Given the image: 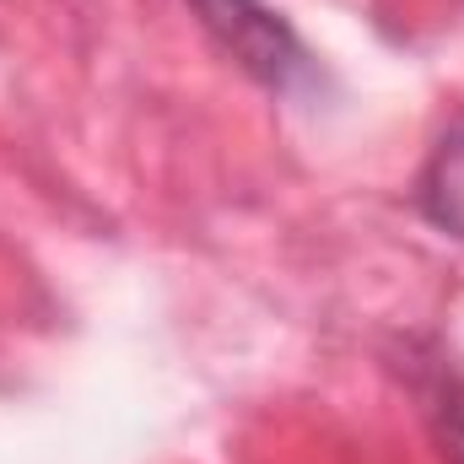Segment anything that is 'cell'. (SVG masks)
<instances>
[{
	"label": "cell",
	"instance_id": "obj_2",
	"mask_svg": "<svg viewBox=\"0 0 464 464\" xmlns=\"http://www.w3.org/2000/svg\"><path fill=\"white\" fill-rule=\"evenodd\" d=\"M400 378L421 405V421L449 464H464V367L438 335H411L400 346Z\"/></svg>",
	"mask_w": 464,
	"mask_h": 464
},
{
	"label": "cell",
	"instance_id": "obj_1",
	"mask_svg": "<svg viewBox=\"0 0 464 464\" xmlns=\"http://www.w3.org/2000/svg\"><path fill=\"white\" fill-rule=\"evenodd\" d=\"M200 27L222 44V54H232V65L259 82L276 98H292L303 87H314V54L297 38V27L270 5V0H184Z\"/></svg>",
	"mask_w": 464,
	"mask_h": 464
},
{
	"label": "cell",
	"instance_id": "obj_3",
	"mask_svg": "<svg viewBox=\"0 0 464 464\" xmlns=\"http://www.w3.org/2000/svg\"><path fill=\"white\" fill-rule=\"evenodd\" d=\"M416 211L449 237H464V119L443 130L432 146L421 179H416Z\"/></svg>",
	"mask_w": 464,
	"mask_h": 464
}]
</instances>
